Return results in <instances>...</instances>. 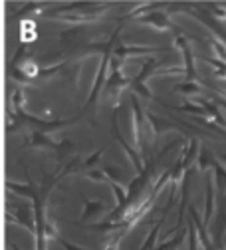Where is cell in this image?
<instances>
[{
  "label": "cell",
  "instance_id": "obj_1",
  "mask_svg": "<svg viewBox=\"0 0 226 250\" xmlns=\"http://www.w3.org/2000/svg\"><path fill=\"white\" fill-rule=\"evenodd\" d=\"M14 250H18V246H14Z\"/></svg>",
  "mask_w": 226,
  "mask_h": 250
}]
</instances>
